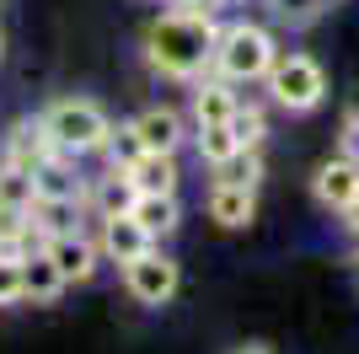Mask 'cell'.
Segmentation results:
<instances>
[{
    "label": "cell",
    "mask_w": 359,
    "mask_h": 354,
    "mask_svg": "<svg viewBox=\"0 0 359 354\" xmlns=\"http://www.w3.org/2000/svg\"><path fill=\"white\" fill-rule=\"evenodd\" d=\"M215 27L210 11H188V6H172L145 27V65L161 81H188L194 86L198 75H210L215 65Z\"/></svg>",
    "instance_id": "cell-1"
},
{
    "label": "cell",
    "mask_w": 359,
    "mask_h": 354,
    "mask_svg": "<svg viewBox=\"0 0 359 354\" xmlns=\"http://www.w3.org/2000/svg\"><path fill=\"white\" fill-rule=\"evenodd\" d=\"M285 54V48L273 44L269 27H257V22H225L220 38H215V75L225 81H236V86H252L263 75L273 70V59Z\"/></svg>",
    "instance_id": "cell-2"
},
{
    "label": "cell",
    "mask_w": 359,
    "mask_h": 354,
    "mask_svg": "<svg viewBox=\"0 0 359 354\" xmlns=\"http://www.w3.org/2000/svg\"><path fill=\"white\" fill-rule=\"evenodd\" d=\"M48 118V134H54V150L60 156H97L107 140V129H113V118L102 113V107L91 103V97H60V103L43 107Z\"/></svg>",
    "instance_id": "cell-3"
},
{
    "label": "cell",
    "mask_w": 359,
    "mask_h": 354,
    "mask_svg": "<svg viewBox=\"0 0 359 354\" xmlns=\"http://www.w3.org/2000/svg\"><path fill=\"white\" fill-rule=\"evenodd\" d=\"M263 86H269V103L279 113H295V118L316 113V107L327 103V70L311 54H279L273 70L263 75Z\"/></svg>",
    "instance_id": "cell-4"
},
{
    "label": "cell",
    "mask_w": 359,
    "mask_h": 354,
    "mask_svg": "<svg viewBox=\"0 0 359 354\" xmlns=\"http://www.w3.org/2000/svg\"><path fill=\"white\" fill-rule=\"evenodd\" d=\"M182 284V268L177 258H166L161 242L150 252H140L135 263H123V290H129V301H140V306H166L172 295H177Z\"/></svg>",
    "instance_id": "cell-5"
},
{
    "label": "cell",
    "mask_w": 359,
    "mask_h": 354,
    "mask_svg": "<svg viewBox=\"0 0 359 354\" xmlns=\"http://www.w3.org/2000/svg\"><path fill=\"white\" fill-rule=\"evenodd\" d=\"M48 156H60V150H54V134H48V118H43V113L16 118L11 129L0 134V162L22 166V172H38Z\"/></svg>",
    "instance_id": "cell-6"
},
{
    "label": "cell",
    "mask_w": 359,
    "mask_h": 354,
    "mask_svg": "<svg viewBox=\"0 0 359 354\" xmlns=\"http://www.w3.org/2000/svg\"><path fill=\"white\" fill-rule=\"evenodd\" d=\"M97 247H102V263L123 268V263H135L140 252H150L156 242H150V231L123 209V215H102V221H97Z\"/></svg>",
    "instance_id": "cell-7"
},
{
    "label": "cell",
    "mask_w": 359,
    "mask_h": 354,
    "mask_svg": "<svg viewBox=\"0 0 359 354\" xmlns=\"http://www.w3.org/2000/svg\"><path fill=\"white\" fill-rule=\"evenodd\" d=\"M43 247H48V258L60 263L65 284H86V280H97V263H102L97 236H86V231H65V236H48Z\"/></svg>",
    "instance_id": "cell-8"
},
{
    "label": "cell",
    "mask_w": 359,
    "mask_h": 354,
    "mask_svg": "<svg viewBox=\"0 0 359 354\" xmlns=\"http://www.w3.org/2000/svg\"><path fill=\"white\" fill-rule=\"evenodd\" d=\"M311 193H316V204H322V209L344 215V209L359 199V162H348L344 150H338L332 162H322V166H316V177H311Z\"/></svg>",
    "instance_id": "cell-9"
},
{
    "label": "cell",
    "mask_w": 359,
    "mask_h": 354,
    "mask_svg": "<svg viewBox=\"0 0 359 354\" xmlns=\"http://www.w3.org/2000/svg\"><path fill=\"white\" fill-rule=\"evenodd\" d=\"M135 199H140V188H135V172H129V166H107L102 177H91V183H86V215H91V221L123 215Z\"/></svg>",
    "instance_id": "cell-10"
},
{
    "label": "cell",
    "mask_w": 359,
    "mask_h": 354,
    "mask_svg": "<svg viewBox=\"0 0 359 354\" xmlns=\"http://www.w3.org/2000/svg\"><path fill=\"white\" fill-rule=\"evenodd\" d=\"M236 107H241L236 81H225V75H215V70L194 81V124H231Z\"/></svg>",
    "instance_id": "cell-11"
},
{
    "label": "cell",
    "mask_w": 359,
    "mask_h": 354,
    "mask_svg": "<svg viewBox=\"0 0 359 354\" xmlns=\"http://www.w3.org/2000/svg\"><path fill=\"white\" fill-rule=\"evenodd\" d=\"M22 290H27L32 306H54V301L70 290V284H65V274H60V263L48 258V247L22 252Z\"/></svg>",
    "instance_id": "cell-12"
},
{
    "label": "cell",
    "mask_w": 359,
    "mask_h": 354,
    "mask_svg": "<svg viewBox=\"0 0 359 354\" xmlns=\"http://www.w3.org/2000/svg\"><path fill=\"white\" fill-rule=\"evenodd\" d=\"M210 221L225 231L257 221V188H236V183H210Z\"/></svg>",
    "instance_id": "cell-13"
},
{
    "label": "cell",
    "mask_w": 359,
    "mask_h": 354,
    "mask_svg": "<svg viewBox=\"0 0 359 354\" xmlns=\"http://www.w3.org/2000/svg\"><path fill=\"white\" fill-rule=\"evenodd\" d=\"M135 129H140V140H145V150H177L182 140H188V124H182V113L177 107H145V113L135 118Z\"/></svg>",
    "instance_id": "cell-14"
},
{
    "label": "cell",
    "mask_w": 359,
    "mask_h": 354,
    "mask_svg": "<svg viewBox=\"0 0 359 354\" xmlns=\"http://www.w3.org/2000/svg\"><path fill=\"white\" fill-rule=\"evenodd\" d=\"M129 172H135V188H140V193H177V188H182L177 150H145Z\"/></svg>",
    "instance_id": "cell-15"
},
{
    "label": "cell",
    "mask_w": 359,
    "mask_h": 354,
    "mask_svg": "<svg viewBox=\"0 0 359 354\" xmlns=\"http://www.w3.org/2000/svg\"><path fill=\"white\" fill-rule=\"evenodd\" d=\"M129 215H135V221L150 231V242H161V236H172V231L182 225L177 193H140L135 204H129Z\"/></svg>",
    "instance_id": "cell-16"
},
{
    "label": "cell",
    "mask_w": 359,
    "mask_h": 354,
    "mask_svg": "<svg viewBox=\"0 0 359 354\" xmlns=\"http://www.w3.org/2000/svg\"><path fill=\"white\" fill-rule=\"evenodd\" d=\"M32 183H38L43 199H86V183H91V177L75 172V156H48V162L32 172Z\"/></svg>",
    "instance_id": "cell-17"
},
{
    "label": "cell",
    "mask_w": 359,
    "mask_h": 354,
    "mask_svg": "<svg viewBox=\"0 0 359 354\" xmlns=\"http://www.w3.org/2000/svg\"><path fill=\"white\" fill-rule=\"evenodd\" d=\"M81 215H86V199H32V225L38 236H65V231H81Z\"/></svg>",
    "instance_id": "cell-18"
},
{
    "label": "cell",
    "mask_w": 359,
    "mask_h": 354,
    "mask_svg": "<svg viewBox=\"0 0 359 354\" xmlns=\"http://www.w3.org/2000/svg\"><path fill=\"white\" fill-rule=\"evenodd\" d=\"M32 199H38L32 172H22V166H11V162H0V209H11V215H32Z\"/></svg>",
    "instance_id": "cell-19"
},
{
    "label": "cell",
    "mask_w": 359,
    "mask_h": 354,
    "mask_svg": "<svg viewBox=\"0 0 359 354\" xmlns=\"http://www.w3.org/2000/svg\"><path fill=\"white\" fill-rule=\"evenodd\" d=\"M194 150H198V162L204 166H220L225 156H236V129L231 124H194Z\"/></svg>",
    "instance_id": "cell-20"
},
{
    "label": "cell",
    "mask_w": 359,
    "mask_h": 354,
    "mask_svg": "<svg viewBox=\"0 0 359 354\" xmlns=\"http://www.w3.org/2000/svg\"><path fill=\"white\" fill-rule=\"evenodd\" d=\"M107 166H135L140 156H145V140H140V129H135V118L129 124H113L107 129V140H102V150H97Z\"/></svg>",
    "instance_id": "cell-21"
},
{
    "label": "cell",
    "mask_w": 359,
    "mask_h": 354,
    "mask_svg": "<svg viewBox=\"0 0 359 354\" xmlns=\"http://www.w3.org/2000/svg\"><path fill=\"white\" fill-rule=\"evenodd\" d=\"M215 183H236V188H257L263 183V150H247L241 145L236 156H225L220 166H210Z\"/></svg>",
    "instance_id": "cell-22"
},
{
    "label": "cell",
    "mask_w": 359,
    "mask_h": 354,
    "mask_svg": "<svg viewBox=\"0 0 359 354\" xmlns=\"http://www.w3.org/2000/svg\"><path fill=\"white\" fill-rule=\"evenodd\" d=\"M231 129H236V145L263 150V140H269V113H263L257 103H241L236 113H231Z\"/></svg>",
    "instance_id": "cell-23"
},
{
    "label": "cell",
    "mask_w": 359,
    "mask_h": 354,
    "mask_svg": "<svg viewBox=\"0 0 359 354\" xmlns=\"http://www.w3.org/2000/svg\"><path fill=\"white\" fill-rule=\"evenodd\" d=\"M279 22H290V27H311L316 16L327 11V0H263Z\"/></svg>",
    "instance_id": "cell-24"
},
{
    "label": "cell",
    "mask_w": 359,
    "mask_h": 354,
    "mask_svg": "<svg viewBox=\"0 0 359 354\" xmlns=\"http://www.w3.org/2000/svg\"><path fill=\"white\" fill-rule=\"evenodd\" d=\"M27 290H22V258L0 252V306H22Z\"/></svg>",
    "instance_id": "cell-25"
},
{
    "label": "cell",
    "mask_w": 359,
    "mask_h": 354,
    "mask_svg": "<svg viewBox=\"0 0 359 354\" xmlns=\"http://www.w3.org/2000/svg\"><path fill=\"white\" fill-rule=\"evenodd\" d=\"M338 150H344L348 162H359V107L344 113V129H338Z\"/></svg>",
    "instance_id": "cell-26"
},
{
    "label": "cell",
    "mask_w": 359,
    "mask_h": 354,
    "mask_svg": "<svg viewBox=\"0 0 359 354\" xmlns=\"http://www.w3.org/2000/svg\"><path fill=\"white\" fill-rule=\"evenodd\" d=\"M172 6H188V11H220V6H225V0H172Z\"/></svg>",
    "instance_id": "cell-27"
},
{
    "label": "cell",
    "mask_w": 359,
    "mask_h": 354,
    "mask_svg": "<svg viewBox=\"0 0 359 354\" xmlns=\"http://www.w3.org/2000/svg\"><path fill=\"white\" fill-rule=\"evenodd\" d=\"M344 225H348V231H354V236H359V199H354V204H348V209H344Z\"/></svg>",
    "instance_id": "cell-28"
},
{
    "label": "cell",
    "mask_w": 359,
    "mask_h": 354,
    "mask_svg": "<svg viewBox=\"0 0 359 354\" xmlns=\"http://www.w3.org/2000/svg\"><path fill=\"white\" fill-rule=\"evenodd\" d=\"M231 354H273L269 343H241V349H231Z\"/></svg>",
    "instance_id": "cell-29"
},
{
    "label": "cell",
    "mask_w": 359,
    "mask_h": 354,
    "mask_svg": "<svg viewBox=\"0 0 359 354\" xmlns=\"http://www.w3.org/2000/svg\"><path fill=\"white\" fill-rule=\"evenodd\" d=\"M135 6H156V0H135Z\"/></svg>",
    "instance_id": "cell-30"
},
{
    "label": "cell",
    "mask_w": 359,
    "mask_h": 354,
    "mask_svg": "<svg viewBox=\"0 0 359 354\" xmlns=\"http://www.w3.org/2000/svg\"><path fill=\"white\" fill-rule=\"evenodd\" d=\"M0 54H6V38H0Z\"/></svg>",
    "instance_id": "cell-31"
}]
</instances>
